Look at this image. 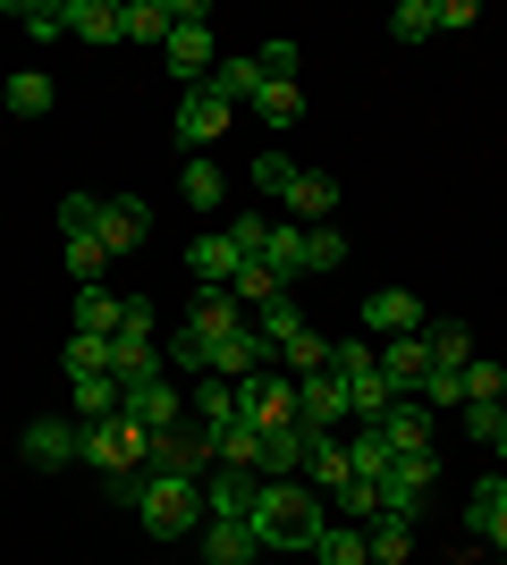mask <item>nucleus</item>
<instances>
[{
	"mask_svg": "<svg viewBox=\"0 0 507 565\" xmlns=\"http://www.w3.org/2000/svg\"><path fill=\"white\" fill-rule=\"evenodd\" d=\"M321 490L314 481H263V498H254V532H263V548H314L321 541Z\"/></svg>",
	"mask_w": 507,
	"mask_h": 565,
	"instance_id": "f257e3e1",
	"label": "nucleus"
},
{
	"mask_svg": "<svg viewBox=\"0 0 507 565\" xmlns=\"http://www.w3.org/2000/svg\"><path fill=\"white\" fill-rule=\"evenodd\" d=\"M136 523H145L152 541H187V532H203V481L136 472Z\"/></svg>",
	"mask_w": 507,
	"mask_h": 565,
	"instance_id": "f03ea898",
	"label": "nucleus"
},
{
	"mask_svg": "<svg viewBox=\"0 0 507 565\" xmlns=\"http://www.w3.org/2000/svg\"><path fill=\"white\" fill-rule=\"evenodd\" d=\"M145 423H127V414H110V423H85V456H76V465H94V472H110V481H119V472H145Z\"/></svg>",
	"mask_w": 507,
	"mask_h": 565,
	"instance_id": "7ed1b4c3",
	"label": "nucleus"
},
{
	"mask_svg": "<svg viewBox=\"0 0 507 565\" xmlns=\"http://www.w3.org/2000/svg\"><path fill=\"white\" fill-rule=\"evenodd\" d=\"M237 423H254V430H288L296 423V380L271 363V372H254V380H237Z\"/></svg>",
	"mask_w": 507,
	"mask_h": 565,
	"instance_id": "20e7f679",
	"label": "nucleus"
},
{
	"mask_svg": "<svg viewBox=\"0 0 507 565\" xmlns=\"http://www.w3.org/2000/svg\"><path fill=\"white\" fill-rule=\"evenodd\" d=\"M254 498H263V472H245V465L203 472V523H254Z\"/></svg>",
	"mask_w": 507,
	"mask_h": 565,
	"instance_id": "39448f33",
	"label": "nucleus"
},
{
	"mask_svg": "<svg viewBox=\"0 0 507 565\" xmlns=\"http://www.w3.org/2000/svg\"><path fill=\"white\" fill-rule=\"evenodd\" d=\"M220 465V448H212V430L194 423V430H161L145 448V472H178V481H203V472Z\"/></svg>",
	"mask_w": 507,
	"mask_h": 565,
	"instance_id": "423d86ee",
	"label": "nucleus"
},
{
	"mask_svg": "<svg viewBox=\"0 0 507 565\" xmlns=\"http://www.w3.org/2000/svg\"><path fill=\"white\" fill-rule=\"evenodd\" d=\"M245 321H254V312H245L237 296H229V287H203V296H194V305H187V330H178V338H187V347H203V354H212L220 338H237Z\"/></svg>",
	"mask_w": 507,
	"mask_h": 565,
	"instance_id": "0eeeda50",
	"label": "nucleus"
},
{
	"mask_svg": "<svg viewBox=\"0 0 507 565\" xmlns=\"http://www.w3.org/2000/svg\"><path fill=\"white\" fill-rule=\"evenodd\" d=\"M440 490V456H389V481H381V498H389V515H423V498Z\"/></svg>",
	"mask_w": 507,
	"mask_h": 565,
	"instance_id": "6e6552de",
	"label": "nucleus"
},
{
	"mask_svg": "<svg viewBox=\"0 0 507 565\" xmlns=\"http://www.w3.org/2000/svg\"><path fill=\"white\" fill-rule=\"evenodd\" d=\"M381 380L398 388V397H423V380H432V338L423 330H406V338H381Z\"/></svg>",
	"mask_w": 507,
	"mask_h": 565,
	"instance_id": "1a4fd4ad",
	"label": "nucleus"
},
{
	"mask_svg": "<svg viewBox=\"0 0 507 565\" xmlns=\"http://www.w3.org/2000/svg\"><path fill=\"white\" fill-rule=\"evenodd\" d=\"M119 414H127V423H145V439H161V430H187V397H178V380H145V388H127Z\"/></svg>",
	"mask_w": 507,
	"mask_h": 565,
	"instance_id": "9d476101",
	"label": "nucleus"
},
{
	"mask_svg": "<svg viewBox=\"0 0 507 565\" xmlns=\"http://www.w3.org/2000/svg\"><path fill=\"white\" fill-rule=\"evenodd\" d=\"M229 118H237V102H220L212 85H187V102H178V143H187V152H203V143L229 136Z\"/></svg>",
	"mask_w": 507,
	"mask_h": 565,
	"instance_id": "9b49d317",
	"label": "nucleus"
},
{
	"mask_svg": "<svg viewBox=\"0 0 507 565\" xmlns=\"http://www.w3.org/2000/svg\"><path fill=\"white\" fill-rule=\"evenodd\" d=\"M423 321H432V312H423V296H406V287H372V296H363V338H372V347L423 330Z\"/></svg>",
	"mask_w": 507,
	"mask_h": 565,
	"instance_id": "f8f14e48",
	"label": "nucleus"
},
{
	"mask_svg": "<svg viewBox=\"0 0 507 565\" xmlns=\"http://www.w3.org/2000/svg\"><path fill=\"white\" fill-rule=\"evenodd\" d=\"M296 423L305 430H347V380L338 372H305L296 380Z\"/></svg>",
	"mask_w": 507,
	"mask_h": 565,
	"instance_id": "ddd939ff",
	"label": "nucleus"
},
{
	"mask_svg": "<svg viewBox=\"0 0 507 565\" xmlns=\"http://www.w3.org/2000/svg\"><path fill=\"white\" fill-rule=\"evenodd\" d=\"M18 448H25V465H34V472H60V465L85 456V423H51V414H43V423H25Z\"/></svg>",
	"mask_w": 507,
	"mask_h": 565,
	"instance_id": "4468645a",
	"label": "nucleus"
},
{
	"mask_svg": "<svg viewBox=\"0 0 507 565\" xmlns=\"http://www.w3.org/2000/svg\"><path fill=\"white\" fill-rule=\"evenodd\" d=\"M94 236L110 245V254H136V245L152 236V212H145V194H110V203L94 212Z\"/></svg>",
	"mask_w": 507,
	"mask_h": 565,
	"instance_id": "2eb2a0df",
	"label": "nucleus"
},
{
	"mask_svg": "<svg viewBox=\"0 0 507 565\" xmlns=\"http://www.w3.org/2000/svg\"><path fill=\"white\" fill-rule=\"evenodd\" d=\"M187 270H194V287H229V279L245 270L237 236H229V228H203V236L187 245Z\"/></svg>",
	"mask_w": 507,
	"mask_h": 565,
	"instance_id": "dca6fc26",
	"label": "nucleus"
},
{
	"mask_svg": "<svg viewBox=\"0 0 507 565\" xmlns=\"http://www.w3.org/2000/svg\"><path fill=\"white\" fill-rule=\"evenodd\" d=\"M110 380H119V388L169 380V347H161V338H110Z\"/></svg>",
	"mask_w": 507,
	"mask_h": 565,
	"instance_id": "f3484780",
	"label": "nucleus"
},
{
	"mask_svg": "<svg viewBox=\"0 0 507 565\" xmlns=\"http://www.w3.org/2000/svg\"><path fill=\"white\" fill-rule=\"evenodd\" d=\"M372 430L389 439V456H432V405H414V397H398Z\"/></svg>",
	"mask_w": 507,
	"mask_h": 565,
	"instance_id": "a211bd4d",
	"label": "nucleus"
},
{
	"mask_svg": "<svg viewBox=\"0 0 507 565\" xmlns=\"http://www.w3.org/2000/svg\"><path fill=\"white\" fill-rule=\"evenodd\" d=\"M305 481H314L321 498H338L356 472H347V439L338 430H305Z\"/></svg>",
	"mask_w": 507,
	"mask_h": 565,
	"instance_id": "6ab92c4d",
	"label": "nucleus"
},
{
	"mask_svg": "<svg viewBox=\"0 0 507 565\" xmlns=\"http://www.w3.org/2000/svg\"><path fill=\"white\" fill-rule=\"evenodd\" d=\"M263 262H271V279H279V287L296 296V279H305V228H296V220H271Z\"/></svg>",
	"mask_w": 507,
	"mask_h": 565,
	"instance_id": "aec40b11",
	"label": "nucleus"
},
{
	"mask_svg": "<svg viewBox=\"0 0 507 565\" xmlns=\"http://www.w3.org/2000/svg\"><path fill=\"white\" fill-rule=\"evenodd\" d=\"M194 548H203V565H245L254 548H263V532H254V523H203Z\"/></svg>",
	"mask_w": 507,
	"mask_h": 565,
	"instance_id": "412c9836",
	"label": "nucleus"
},
{
	"mask_svg": "<svg viewBox=\"0 0 507 565\" xmlns=\"http://www.w3.org/2000/svg\"><path fill=\"white\" fill-rule=\"evenodd\" d=\"M119 380L102 372V380H68V423H110V414H119Z\"/></svg>",
	"mask_w": 507,
	"mask_h": 565,
	"instance_id": "4be33fe9",
	"label": "nucleus"
},
{
	"mask_svg": "<svg viewBox=\"0 0 507 565\" xmlns=\"http://www.w3.org/2000/svg\"><path fill=\"white\" fill-rule=\"evenodd\" d=\"M60 262H68V279H76V287H102V262H110V245H102L94 228H68V236H60Z\"/></svg>",
	"mask_w": 507,
	"mask_h": 565,
	"instance_id": "5701e85b",
	"label": "nucleus"
},
{
	"mask_svg": "<svg viewBox=\"0 0 507 565\" xmlns=\"http://www.w3.org/2000/svg\"><path fill=\"white\" fill-rule=\"evenodd\" d=\"M296 472H305V423L263 430V481H296Z\"/></svg>",
	"mask_w": 507,
	"mask_h": 565,
	"instance_id": "b1692460",
	"label": "nucleus"
},
{
	"mask_svg": "<svg viewBox=\"0 0 507 565\" xmlns=\"http://www.w3.org/2000/svg\"><path fill=\"white\" fill-rule=\"evenodd\" d=\"M187 405H194V423H203V430H229V423H237V380H194Z\"/></svg>",
	"mask_w": 507,
	"mask_h": 565,
	"instance_id": "393cba45",
	"label": "nucleus"
},
{
	"mask_svg": "<svg viewBox=\"0 0 507 565\" xmlns=\"http://www.w3.org/2000/svg\"><path fill=\"white\" fill-rule=\"evenodd\" d=\"M389 405H398V388H389V380H381V363L347 380V423H381Z\"/></svg>",
	"mask_w": 507,
	"mask_h": 565,
	"instance_id": "a878e982",
	"label": "nucleus"
},
{
	"mask_svg": "<svg viewBox=\"0 0 507 565\" xmlns=\"http://www.w3.org/2000/svg\"><path fill=\"white\" fill-rule=\"evenodd\" d=\"M169 25H178L169 0H127V9H119V34H127V43H169Z\"/></svg>",
	"mask_w": 507,
	"mask_h": 565,
	"instance_id": "bb28decb",
	"label": "nucleus"
},
{
	"mask_svg": "<svg viewBox=\"0 0 507 565\" xmlns=\"http://www.w3.org/2000/svg\"><path fill=\"white\" fill-rule=\"evenodd\" d=\"M288 212H296V220H330V212H338V178H321V169H296Z\"/></svg>",
	"mask_w": 507,
	"mask_h": 565,
	"instance_id": "cd10ccee",
	"label": "nucleus"
},
{
	"mask_svg": "<svg viewBox=\"0 0 507 565\" xmlns=\"http://www.w3.org/2000/svg\"><path fill=\"white\" fill-rule=\"evenodd\" d=\"M363 548H372V565H406L414 523L406 515H372V523H363Z\"/></svg>",
	"mask_w": 507,
	"mask_h": 565,
	"instance_id": "c85d7f7f",
	"label": "nucleus"
},
{
	"mask_svg": "<svg viewBox=\"0 0 507 565\" xmlns=\"http://www.w3.org/2000/svg\"><path fill=\"white\" fill-rule=\"evenodd\" d=\"M347 472H356V481H389V439L372 423L347 430Z\"/></svg>",
	"mask_w": 507,
	"mask_h": 565,
	"instance_id": "c756f323",
	"label": "nucleus"
},
{
	"mask_svg": "<svg viewBox=\"0 0 507 565\" xmlns=\"http://www.w3.org/2000/svg\"><path fill=\"white\" fill-rule=\"evenodd\" d=\"M60 9H68V34H85V43H127L110 0H60Z\"/></svg>",
	"mask_w": 507,
	"mask_h": 565,
	"instance_id": "7c9ffc66",
	"label": "nucleus"
},
{
	"mask_svg": "<svg viewBox=\"0 0 507 565\" xmlns=\"http://www.w3.org/2000/svg\"><path fill=\"white\" fill-rule=\"evenodd\" d=\"M499 507H507V472H483V481H474V490H465V532H474V541H483L490 523H499Z\"/></svg>",
	"mask_w": 507,
	"mask_h": 565,
	"instance_id": "2f4dec72",
	"label": "nucleus"
},
{
	"mask_svg": "<svg viewBox=\"0 0 507 565\" xmlns=\"http://www.w3.org/2000/svg\"><path fill=\"white\" fill-rule=\"evenodd\" d=\"M296 330H305V305H296V296H279V305H263V312H254V338L271 347V363H279V347H288Z\"/></svg>",
	"mask_w": 507,
	"mask_h": 565,
	"instance_id": "473e14b6",
	"label": "nucleus"
},
{
	"mask_svg": "<svg viewBox=\"0 0 507 565\" xmlns=\"http://www.w3.org/2000/svg\"><path fill=\"white\" fill-rule=\"evenodd\" d=\"M0 102H9V118H43L51 110V76L43 68H18L9 85H0Z\"/></svg>",
	"mask_w": 507,
	"mask_h": 565,
	"instance_id": "72a5a7b5",
	"label": "nucleus"
},
{
	"mask_svg": "<svg viewBox=\"0 0 507 565\" xmlns=\"http://www.w3.org/2000/svg\"><path fill=\"white\" fill-rule=\"evenodd\" d=\"M76 330L85 338H119V296H110V287H76Z\"/></svg>",
	"mask_w": 507,
	"mask_h": 565,
	"instance_id": "f704fd0d",
	"label": "nucleus"
},
{
	"mask_svg": "<svg viewBox=\"0 0 507 565\" xmlns=\"http://www.w3.org/2000/svg\"><path fill=\"white\" fill-rule=\"evenodd\" d=\"M314 557H321V565H372V548H363V523H321Z\"/></svg>",
	"mask_w": 507,
	"mask_h": 565,
	"instance_id": "c9c22d12",
	"label": "nucleus"
},
{
	"mask_svg": "<svg viewBox=\"0 0 507 565\" xmlns=\"http://www.w3.org/2000/svg\"><path fill=\"white\" fill-rule=\"evenodd\" d=\"M279 372H288V380H305V372H330V338H321V330H296L288 347H279Z\"/></svg>",
	"mask_w": 507,
	"mask_h": 565,
	"instance_id": "e433bc0d",
	"label": "nucleus"
},
{
	"mask_svg": "<svg viewBox=\"0 0 507 565\" xmlns=\"http://www.w3.org/2000/svg\"><path fill=\"white\" fill-rule=\"evenodd\" d=\"M389 34H398V43H432L440 34V0H398V9H389Z\"/></svg>",
	"mask_w": 507,
	"mask_h": 565,
	"instance_id": "4c0bfd02",
	"label": "nucleus"
},
{
	"mask_svg": "<svg viewBox=\"0 0 507 565\" xmlns=\"http://www.w3.org/2000/svg\"><path fill=\"white\" fill-rule=\"evenodd\" d=\"M212 448H220V465L263 472V430H254V423H229V430H212Z\"/></svg>",
	"mask_w": 507,
	"mask_h": 565,
	"instance_id": "58836bf2",
	"label": "nucleus"
},
{
	"mask_svg": "<svg viewBox=\"0 0 507 565\" xmlns=\"http://www.w3.org/2000/svg\"><path fill=\"white\" fill-rule=\"evenodd\" d=\"M203 85H212L220 102H254V94H263V68H254V60H220Z\"/></svg>",
	"mask_w": 507,
	"mask_h": 565,
	"instance_id": "ea45409f",
	"label": "nucleus"
},
{
	"mask_svg": "<svg viewBox=\"0 0 507 565\" xmlns=\"http://www.w3.org/2000/svg\"><path fill=\"white\" fill-rule=\"evenodd\" d=\"M178 178H187V203H194V212H220V203H229V178H220V161H187Z\"/></svg>",
	"mask_w": 507,
	"mask_h": 565,
	"instance_id": "a19ab883",
	"label": "nucleus"
},
{
	"mask_svg": "<svg viewBox=\"0 0 507 565\" xmlns=\"http://www.w3.org/2000/svg\"><path fill=\"white\" fill-rule=\"evenodd\" d=\"M60 363H68V380H102V372H110V338H85V330H76L68 347H60Z\"/></svg>",
	"mask_w": 507,
	"mask_h": 565,
	"instance_id": "79ce46f5",
	"label": "nucleus"
},
{
	"mask_svg": "<svg viewBox=\"0 0 507 565\" xmlns=\"http://www.w3.org/2000/svg\"><path fill=\"white\" fill-rule=\"evenodd\" d=\"M229 296H237V305H254V312H263V305H279V296H288V287L271 279V262H245L237 279H229Z\"/></svg>",
	"mask_w": 507,
	"mask_h": 565,
	"instance_id": "37998d69",
	"label": "nucleus"
},
{
	"mask_svg": "<svg viewBox=\"0 0 507 565\" xmlns=\"http://www.w3.org/2000/svg\"><path fill=\"white\" fill-rule=\"evenodd\" d=\"M330 507H338V523H372V515H389V498H381V481H347V490H338Z\"/></svg>",
	"mask_w": 507,
	"mask_h": 565,
	"instance_id": "c03bdc74",
	"label": "nucleus"
},
{
	"mask_svg": "<svg viewBox=\"0 0 507 565\" xmlns=\"http://www.w3.org/2000/svg\"><path fill=\"white\" fill-rule=\"evenodd\" d=\"M254 110H263L271 127H296V118H305V85H263V94H254Z\"/></svg>",
	"mask_w": 507,
	"mask_h": 565,
	"instance_id": "a18cd8bd",
	"label": "nucleus"
},
{
	"mask_svg": "<svg viewBox=\"0 0 507 565\" xmlns=\"http://www.w3.org/2000/svg\"><path fill=\"white\" fill-rule=\"evenodd\" d=\"M254 68H263V85H296V43H288V34H271V43L254 51Z\"/></svg>",
	"mask_w": 507,
	"mask_h": 565,
	"instance_id": "49530a36",
	"label": "nucleus"
},
{
	"mask_svg": "<svg viewBox=\"0 0 507 565\" xmlns=\"http://www.w3.org/2000/svg\"><path fill=\"white\" fill-rule=\"evenodd\" d=\"M338 262H347V236L338 228H305V279H314V270H338Z\"/></svg>",
	"mask_w": 507,
	"mask_h": 565,
	"instance_id": "de8ad7c7",
	"label": "nucleus"
},
{
	"mask_svg": "<svg viewBox=\"0 0 507 565\" xmlns=\"http://www.w3.org/2000/svg\"><path fill=\"white\" fill-rule=\"evenodd\" d=\"M507 397V372L499 363H465V397L457 405H499Z\"/></svg>",
	"mask_w": 507,
	"mask_h": 565,
	"instance_id": "09e8293b",
	"label": "nucleus"
},
{
	"mask_svg": "<svg viewBox=\"0 0 507 565\" xmlns=\"http://www.w3.org/2000/svg\"><path fill=\"white\" fill-rule=\"evenodd\" d=\"M18 18H25V34H34V43H51V34H68V9H60V0H25Z\"/></svg>",
	"mask_w": 507,
	"mask_h": 565,
	"instance_id": "8fccbe9b",
	"label": "nucleus"
},
{
	"mask_svg": "<svg viewBox=\"0 0 507 565\" xmlns=\"http://www.w3.org/2000/svg\"><path fill=\"white\" fill-rule=\"evenodd\" d=\"M254 186L288 203V186H296V161H288V152H263V161H254Z\"/></svg>",
	"mask_w": 507,
	"mask_h": 565,
	"instance_id": "3c124183",
	"label": "nucleus"
},
{
	"mask_svg": "<svg viewBox=\"0 0 507 565\" xmlns=\"http://www.w3.org/2000/svg\"><path fill=\"white\" fill-rule=\"evenodd\" d=\"M119 338H161V312L145 296H119Z\"/></svg>",
	"mask_w": 507,
	"mask_h": 565,
	"instance_id": "603ef678",
	"label": "nucleus"
},
{
	"mask_svg": "<svg viewBox=\"0 0 507 565\" xmlns=\"http://www.w3.org/2000/svg\"><path fill=\"white\" fill-rule=\"evenodd\" d=\"M457 430L490 448V430H499V405H457Z\"/></svg>",
	"mask_w": 507,
	"mask_h": 565,
	"instance_id": "864d4df0",
	"label": "nucleus"
},
{
	"mask_svg": "<svg viewBox=\"0 0 507 565\" xmlns=\"http://www.w3.org/2000/svg\"><path fill=\"white\" fill-rule=\"evenodd\" d=\"M483 541H490V548H499V557H507V507H499V523H490Z\"/></svg>",
	"mask_w": 507,
	"mask_h": 565,
	"instance_id": "5fc2aeb1",
	"label": "nucleus"
},
{
	"mask_svg": "<svg viewBox=\"0 0 507 565\" xmlns=\"http://www.w3.org/2000/svg\"><path fill=\"white\" fill-rule=\"evenodd\" d=\"M490 448H499V456H507V397H499V430H490Z\"/></svg>",
	"mask_w": 507,
	"mask_h": 565,
	"instance_id": "6e6d98bb",
	"label": "nucleus"
}]
</instances>
